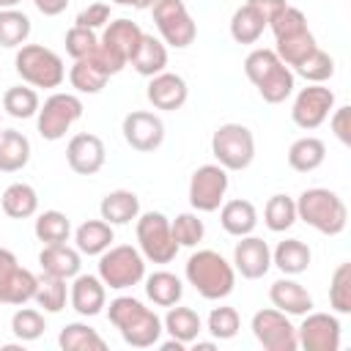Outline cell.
Listing matches in <instances>:
<instances>
[{
    "label": "cell",
    "mask_w": 351,
    "mask_h": 351,
    "mask_svg": "<svg viewBox=\"0 0 351 351\" xmlns=\"http://www.w3.org/2000/svg\"><path fill=\"white\" fill-rule=\"evenodd\" d=\"M107 318L132 348H151L162 337V318L134 296H115L107 307Z\"/></svg>",
    "instance_id": "6da1fadb"
},
{
    "label": "cell",
    "mask_w": 351,
    "mask_h": 351,
    "mask_svg": "<svg viewBox=\"0 0 351 351\" xmlns=\"http://www.w3.org/2000/svg\"><path fill=\"white\" fill-rule=\"evenodd\" d=\"M244 74L266 104H282L296 88V74L291 66H285L277 52L266 47H258L244 58Z\"/></svg>",
    "instance_id": "7a4b0ae2"
},
{
    "label": "cell",
    "mask_w": 351,
    "mask_h": 351,
    "mask_svg": "<svg viewBox=\"0 0 351 351\" xmlns=\"http://www.w3.org/2000/svg\"><path fill=\"white\" fill-rule=\"evenodd\" d=\"M186 282L208 302H219L236 288V269L217 250H197L184 266Z\"/></svg>",
    "instance_id": "3957f363"
},
{
    "label": "cell",
    "mask_w": 351,
    "mask_h": 351,
    "mask_svg": "<svg viewBox=\"0 0 351 351\" xmlns=\"http://www.w3.org/2000/svg\"><path fill=\"white\" fill-rule=\"evenodd\" d=\"M296 219L324 236H340L348 225V208L337 192L326 186H310L296 197Z\"/></svg>",
    "instance_id": "277c9868"
},
{
    "label": "cell",
    "mask_w": 351,
    "mask_h": 351,
    "mask_svg": "<svg viewBox=\"0 0 351 351\" xmlns=\"http://www.w3.org/2000/svg\"><path fill=\"white\" fill-rule=\"evenodd\" d=\"M14 69L30 88H60L66 80L63 58L44 44H22L14 55Z\"/></svg>",
    "instance_id": "5b68a950"
},
{
    "label": "cell",
    "mask_w": 351,
    "mask_h": 351,
    "mask_svg": "<svg viewBox=\"0 0 351 351\" xmlns=\"http://www.w3.org/2000/svg\"><path fill=\"white\" fill-rule=\"evenodd\" d=\"M211 154L228 173L247 170L255 159V134L244 123H222L211 134Z\"/></svg>",
    "instance_id": "8992f818"
},
{
    "label": "cell",
    "mask_w": 351,
    "mask_h": 351,
    "mask_svg": "<svg viewBox=\"0 0 351 351\" xmlns=\"http://www.w3.org/2000/svg\"><path fill=\"white\" fill-rule=\"evenodd\" d=\"M145 277V258L132 244H115L107 247L99 255V280L112 291H126L132 285H140Z\"/></svg>",
    "instance_id": "52a82bcc"
},
{
    "label": "cell",
    "mask_w": 351,
    "mask_h": 351,
    "mask_svg": "<svg viewBox=\"0 0 351 351\" xmlns=\"http://www.w3.org/2000/svg\"><path fill=\"white\" fill-rule=\"evenodd\" d=\"M134 233H137V250L143 252L145 261L151 263H170L178 255V244L170 230V219L162 211H145L137 214L134 219Z\"/></svg>",
    "instance_id": "ba28073f"
},
{
    "label": "cell",
    "mask_w": 351,
    "mask_h": 351,
    "mask_svg": "<svg viewBox=\"0 0 351 351\" xmlns=\"http://www.w3.org/2000/svg\"><path fill=\"white\" fill-rule=\"evenodd\" d=\"M82 99L77 93H63V90H55L52 96L44 99V104L38 107L36 112V126H38V134L47 140V143H55V140H63L66 132L82 118Z\"/></svg>",
    "instance_id": "9c48e42d"
},
{
    "label": "cell",
    "mask_w": 351,
    "mask_h": 351,
    "mask_svg": "<svg viewBox=\"0 0 351 351\" xmlns=\"http://www.w3.org/2000/svg\"><path fill=\"white\" fill-rule=\"evenodd\" d=\"M151 14L165 47L186 49L197 38V22L192 19L184 0H156L151 5Z\"/></svg>",
    "instance_id": "30bf717a"
},
{
    "label": "cell",
    "mask_w": 351,
    "mask_h": 351,
    "mask_svg": "<svg viewBox=\"0 0 351 351\" xmlns=\"http://www.w3.org/2000/svg\"><path fill=\"white\" fill-rule=\"evenodd\" d=\"M250 329L255 335V340L266 348V351H296L299 340H296V326L291 324V315H285L277 307H263L252 315Z\"/></svg>",
    "instance_id": "8fae6325"
},
{
    "label": "cell",
    "mask_w": 351,
    "mask_h": 351,
    "mask_svg": "<svg viewBox=\"0 0 351 351\" xmlns=\"http://www.w3.org/2000/svg\"><path fill=\"white\" fill-rule=\"evenodd\" d=\"M228 186H230V178H228V170L222 165H217V162L200 165L189 178V203H192V208L200 211V214L217 211L225 200Z\"/></svg>",
    "instance_id": "7c38bea8"
},
{
    "label": "cell",
    "mask_w": 351,
    "mask_h": 351,
    "mask_svg": "<svg viewBox=\"0 0 351 351\" xmlns=\"http://www.w3.org/2000/svg\"><path fill=\"white\" fill-rule=\"evenodd\" d=\"M38 277L19 266L16 255L5 247H0V304H27L33 302Z\"/></svg>",
    "instance_id": "4fadbf2b"
},
{
    "label": "cell",
    "mask_w": 351,
    "mask_h": 351,
    "mask_svg": "<svg viewBox=\"0 0 351 351\" xmlns=\"http://www.w3.org/2000/svg\"><path fill=\"white\" fill-rule=\"evenodd\" d=\"M335 110V90L332 88H324V85H307L296 93L293 104H291V121L304 129V132H313L318 129L329 112Z\"/></svg>",
    "instance_id": "5bb4252c"
},
{
    "label": "cell",
    "mask_w": 351,
    "mask_h": 351,
    "mask_svg": "<svg viewBox=\"0 0 351 351\" xmlns=\"http://www.w3.org/2000/svg\"><path fill=\"white\" fill-rule=\"evenodd\" d=\"M343 337V326L335 313H304L296 326V340L304 351H337Z\"/></svg>",
    "instance_id": "9a60e30c"
},
{
    "label": "cell",
    "mask_w": 351,
    "mask_h": 351,
    "mask_svg": "<svg viewBox=\"0 0 351 351\" xmlns=\"http://www.w3.org/2000/svg\"><path fill=\"white\" fill-rule=\"evenodd\" d=\"M123 140L132 151L151 154L165 143V121L151 110H132L121 123Z\"/></svg>",
    "instance_id": "2e32d148"
},
{
    "label": "cell",
    "mask_w": 351,
    "mask_h": 351,
    "mask_svg": "<svg viewBox=\"0 0 351 351\" xmlns=\"http://www.w3.org/2000/svg\"><path fill=\"white\" fill-rule=\"evenodd\" d=\"M66 162L77 176H96L107 162V148L99 134L80 132L66 145Z\"/></svg>",
    "instance_id": "e0dca14e"
},
{
    "label": "cell",
    "mask_w": 351,
    "mask_h": 351,
    "mask_svg": "<svg viewBox=\"0 0 351 351\" xmlns=\"http://www.w3.org/2000/svg\"><path fill=\"white\" fill-rule=\"evenodd\" d=\"M145 99L151 101L154 110H165V112H176L186 104L189 99V85L181 74L176 71H159L154 77H148L145 85Z\"/></svg>",
    "instance_id": "ac0fdd59"
},
{
    "label": "cell",
    "mask_w": 351,
    "mask_h": 351,
    "mask_svg": "<svg viewBox=\"0 0 351 351\" xmlns=\"http://www.w3.org/2000/svg\"><path fill=\"white\" fill-rule=\"evenodd\" d=\"M233 269L244 280H261L271 269V247L261 236H239L233 247Z\"/></svg>",
    "instance_id": "d6986e66"
},
{
    "label": "cell",
    "mask_w": 351,
    "mask_h": 351,
    "mask_svg": "<svg viewBox=\"0 0 351 351\" xmlns=\"http://www.w3.org/2000/svg\"><path fill=\"white\" fill-rule=\"evenodd\" d=\"M69 302L82 318H93L107 307V285L99 274H77L69 285Z\"/></svg>",
    "instance_id": "ffe728a7"
},
{
    "label": "cell",
    "mask_w": 351,
    "mask_h": 351,
    "mask_svg": "<svg viewBox=\"0 0 351 351\" xmlns=\"http://www.w3.org/2000/svg\"><path fill=\"white\" fill-rule=\"evenodd\" d=\"M140 41H143V27L137 25V22H132V19H112V22H107L104 25V33H101V38H99V44L101 47H107L110 52H115L121 60H132V55H134V49L140 47Z\"/></svg>",
    "instance_id": "44dd1931"
},
{
    "label": "cell",
    "mask_w": 351,
    "mask_h": 351,
    "mask_svg": "<svg viewBox=\"0 0 351 351\" xmlns=\"http://www.w3.org/2000/svg\"><path fill=\"white\" fill-rule=\"evenodd\" d=\"M269 302H271L277 310H282L285 315H304V313L313 310V296H310V291H307L302 282H296L293 277H280V280H274L271 288H269Z\"/></svg>",
    "instance_id": "7402d4cb"
},
{
    "label": "cell",
    "mask_w": 351,
    "mask_h": 351,
    "mask_svg": "<svg viewBox=\"0 0 351 351\" xmlns=\"http://www.w3.org/2000/svg\"><path fill=\"white\" fill-rule=\"evenodd\" d=\"M38 266L44 274L71 280L82 269V252L77 247H69L66 241L63 244H44V250L38 252Z\"/></svg>",
    "instance_id": "603a6c76"
},
{
    "label": "cell",
    "mask_w": 351,
    "mask_h": 351,
    "mask_svg": "<svg viewBox=\"0 0 351 351\" xmlns=\"http://www.w3.org/2000/svg\"><path fill=\"white\" fill-rule=\"evenodd\" d=\"M219 211V225L228 236H250L258 225V211L250 200L244 197H233V200H222Z\"/></svg>",
    "instance_id": "cb8c5ba5"
},
{
    "label": "cell",
    "mask_w": 351,
    "mask_h": 351,
    "mask_svg": "<svg viewBox=\"0 0 351 351\" xmlns=\"http://www.w3.org/2000/svg\"><path fill=\"white\" fill-rule=\"evenodd\" d=\"M99 214L110 225H129L140 214V197L132 189H112L101 197Z\"/></svg>",
    "instance_id": "d4e9b609"
},
{
    "label": "cell",
    "mask_w": 351,
    "mask_h": 351,
    "mask_svg": "<svg viewBox=\"0 0 351 351\" xmlns=\"http://www.w3.org/2000/svg\"><path fill=\"white\" fill-rule=\"evenodd\" d=\"M310 261H313V252L302 239H282L271 250V266H277L285 277H296V274L307 271Z\"/></svg>",
    "instance_id": "484cf974"
},
{
    "label": "cell",
    "mask_w": 351,
    "mask_h": 351,
    "mask_svg": "<svg viewBox=\"0 0 351 351\" xmlns=\"http://www.w3.org/2000/svg\"><path fill=\"white\" fill-rule=\"evenodd\" d=\"M0 208L5 217L11 219H27V217H36L38 211V192L25 184V181H14L3 189L0 195Z\"/></svg>",
    "instance_id": "4316f807"
},
{
    "label": "cell",
    "mask_w": 351,
    "mask_h": 351,
    "mask_svg": "<svg viewBox=\"0 0 351 351\" xmlns=\"http://www.w3.org/2000/svg\"><path fill=\"white\" fill-rule=\"evenodd\" d=\"M30 140L16 129H0V173H19L30 162Z\"/></svg>",
    "instance_id": "83f0119b"
},
{
    "label": "cell",
    "mask_w": 351,
    "mask_h": 351,
    "mask_svg": "<svg viewBox=\"0 0 351 351\" xmlns=\"http://www.w3.org/2000/svg\"><path fill=\"white\" fill-rule=\"evenodd\" d=\"M129 63H132V69L140 77H154V74L165 71V66H167V47H165V41L151 36V33H143V41L134 49Z\"/></svg>",
    "instance_id": "f1b7e54d"
},
{
    "label": "cell",
    "mask_w": 351,
    "mask_h": 351,
    "mask_svg": "<svg viewBox=\"0 0 351 351\" xmlns=\"http://www.w3.org/2000/svg\"><path fill=\"white\" fill-rule=\"evenodd\" d=\"M112 241H115L112 225L104 219H85L74 230V247L82 255H101L107 247H112Z\"/></svg>",
    "instance_id": "f546056e"
},
{
    "label": "cell",
    "mask_w": 351,
    "mask_h": 351,
    "mask_svg": "<svg viewBox=\"0 0 351 351\" xmlns=\"http://www.w3.org/2000/svg\"><path fill=\"white\" fill-rule=\"evenodd\" d=\"M324 159H326V145L321 137L313 134L293 140L288 148V167L296 173H313L324 165Z\"/></svg>",
    "instance_id": "4dcf8cb0"
},
{
    "label": "cell",
    "mask_w": 351,
    "mask_h": 351,
    "mask_svg": "<svg viewBox=\"0 0 351 351\" xmlns=\"http://www.w3.org/2000/svg\"><path fill=\"white\" fill-rule=\"evenodd\" d=\"M162 332H167L173 340L189 346L192 340H197V335L203 332V321L192 307H170L167 315L162 318Z\"/></svg>",
    "instance_id": "1f68e13d"
},
{
    "label": "cell",
    "mask_w": 351,
    "mask_h": 351,
    "mask_svg": "<svg viewBox=\"0 0 351 351\" xmlns=\"http://www.w3.org/2000/svg\"><path fill=\"white\" fill-rule=\"evenodd\" d=\"M143 280H145V296H148L156 307H173V304H178L181 296H184V282H181V277H176L173 271L159 269V271H154V274H148V277H143Z\"/></svg>",
    "instance_id": "d6a6232c"
},
{
    "label": "cell",
    "mask_w": 351,
    "mask_h": 351,
    "mask_svg": "<svg viewBox=\"0 0 351 351\" xmlns=\"http://www.w3.org/2000/svg\"><path fill=\"white\" fill-rule=\"evenodd\" d=\"M58 346L63 351H104L107 348V340L88 324L82 321H71L60 329L58 335Z\"/></svg>",
    "instance_id": "836d02e7"
},
{
    "label": "cell",
    "mask_w": 351,
    "mask_h": 351,
    "mask_svg": "<svg viewBox=\"0 0 351 351\" xmlns=\"http://www.w3.org/2000/svg\"><path fill=\"white\" fill-rule=\"evenodd\" d=\"M30 16L19 8H0V47L19 49L30 38Z\"/></svg>",
    "instance_id": "e575fe53"
},
{
    "label": "cell",
    "mask_w": 351,
    "mask_h": 351,
    "mask_svg": "<svg viewBox=\"0 0 351 351\" xmlns=\"http://www.w3.org/2000/svg\"><path fill=\"white\" fill-rule=\"evenodd\" d=\"M263 30H266V19L250 3H244V5H239L233 11V16H230V38L236 44H255L263 36Z\"/></svg>",
    "instance_id": "d590c367"
},
{
    "label": "cell",
    "mask_w": 351,
    "mask_h": 351,
    "mask_svg": "<svg viewBox=\"0 0 351 351\" xmlns=\"http://www.w3.org/2000/svg\"><path fill=\"white\" fill-rule=\"evenodd\" d=\"M33 233L41 244H63L71 236V219L58 208L41 211L33 222Z\"/></svg>",
    "instance_id": "8d00e7d4"
},
{
    "label": "cell",
    "mask_w": 351,
    "mask_h": 351,
    "mask_svg": "<svg viewBox=\"0 0 351 351\" xmlns=\"http://www.w3.org/2000/svg\"><path fill=\"white\" fill-rule=\"evenodd\" d=\"M33 302H36L44 313H60V310L66 307V302H69V285H66V280L41 271V277H38V282H36Z\"/></svg>",
    "instance_id": "74e56055"
},
{
    "label": "cell",
    "mask_w": 351,
    "mask_h": 351,
    "mask_svg": "<svg viewBox=\"0 0 351 351\" xmlns=\"http://www.w3.org/2000/svg\"><path fill=\"white\" fill-rule=\"evenodd\" d=\"M41 107V99L36 93V88L30 85H14V88H5L3 93V110L16 118V121H25V118H33Z\"/></svg>",
    "instance_id": "f35d334b"
},
{
    "label": "cell",
    "mask_w": 351,
    "mask_h": 351,
    "mask_svg": "<svg viewBox=\"0 0 351 351\" xmlns=\"http://www.w3.org/2000/svg\"><path fill=\"white\" fill-rule=\"evenodd\" d=\"M263 222L271 233H285L296 222V200L288 195H271L263 208Z\"/></svg>",
    "instance_id": "ab89813d"
},
{
    "label": "cell",
    "mask_w": 351,
    "mask_h": 351,
    "mask_svg": "<svg viewBox=\"0 0 351 351\" xmlns=\"http://www.w3.org/2000/svg\"><path fill=\"white\" fill-rule=\"evenodd\" d=\"M291 71H293L296 77L313 82V85H324V82L332 80V74H335V58H332L329 52H324L321 47H315V49H313L299 66H293Z\"/></svg>",
    "instance_id": "60d3db41"
},
{
    "label": "cell",
    "mask_w": 351,
    "mask_h": 351,
    "mask_svg": "<svg viewBox=\"0 0 351 351\" xmlns=\"http://www.w3.org/2000/svg\"><path fill=\"white\" fill-rule=\"evenodd\" d=\"M107 80L110 77L104 71H99L90 60H74L71 69H69V82H71V88L77 93H88V96L101 93V88L107 85Z\"/></svg>",
    "instance_id": "b9f144b4"
},
{
    "label": "cell",
    "mask_w": 351,
    "mask_h": 351,
    "mask_svg": "<svg viewBox=\"0 0 351 351\" xmlns=\"http://www.w3.org/2000/svg\"><path fill=\"white\" fill-rule=\"evenodd\" d=\"M44 329H47L44 313L36 310V307H22V304H19V310L11 315V332H14V337H16L19 343H33V340H38V337L44 335Z\"/></svg>",
    "instance_id": "7bdbcfd3"
},
{
    "label": "cell",
    "mask_w": 351,
    "mask_h": 351,
    "mask_svg": "<svg viewBox=\"0 0 351 351\" xmlns=\"http://www.w3.org/2000/svg\"><path fill=\"white\" fill-rule=\"evenodd\" d=\"M315 47H318V44H315V36H313L310 30H302V33H296V36L280 38L277 47H274V52H277V58H280L285 66L293 69V66H299Z\"/></svg>",
    "instance_id": "ee69618b"
},
{
    "label": "cell",
    "mask_w": 351,
    "mask_h": 351,
    "mask_svg": "<svg viewBox=\"0 0 351 351\" xmlns=\"http://www.w3.org/2000/svg\"><path fill=\"white\" fill-rule=\"evenodd\" d=\"M329 304L337 315L351 313V263H340L329 280Z\"/></svg>",
    "instance_id": "f6af8a7d"
},
{
    "label": "cell",
    "mask_w": 351,
    "mask_h": 351,
    "mask_svg": "<svg viewBox=\"0 0 351 351\" xmlns=\"http://www.w3.org/2000/svg\"><path fill=\"white\" fill-rule=\"evenodd\" d=\"M206 329L211 332L214 340H233L241 329V318H239V310L236 307H228V304H219L208 313L206 318Z\"/></svg>",
    "instance_id": "bcb514c9"
},
{
    "label": "cell",
    "mask_w": 351,
    "mask_h": 351,
    "mask_svg": "<svg viewBox=\"0 0 351 351\" xmlns=\"http://www.w3.org/2000/svg\"><path fill=\"white\" fill-rule=\"evenodd\" d=\"M170 230H173V239H176L178 247H197L203 241V236H206V225L195 211L178 214L170 222Z\"/></svg>",
    "instance_id": "7dc6e473"
},
{
    "label": "cell",
    "mask_w": 351,
    "mask_h": 351,
    "mask_svg": "<svg viewBox=\"0 0 351 351\" xmlns=\"http://www.w3.org/2000/svg\"><path fill=\"white\" fill-rule=\"evenodd\" d=\"M266 27L274 33V41L288 38V36H296V33H302V30H310V27H307V16H304L296 5H285Z\"/></svg>",
    "instance_id": "c3c4849f"
},
{
    "label": "cell",
    "mask_w": 351,
    "mask_h": 351,
    "mask_svg": "<svg viewBox=\"0 0 351 351\" xmlns=\"http://www.w3.org/2000/svg\"><path fill=\"white\" fill-rule=\"evenodd\" d=\"M66 55L71 58V60H85L93 49H96V44H99V36H96V30H90V27H80V25H74V27H69L66 30Z\"/></svg>",
    "instance_id": "681fc988"
},
{
    "label": "cell",
    "mask_w": 351,
    "mask_h": 351,
    "mask_svg": "<svg viewBox=\"0 0 351 351\" xmlns=\"http://www.w3.org/2000/svg\"><path fill=\"white\" fill-rule=\"evenodd\" d=\"M110 22V5L107 3H90L88 8H82L74 19V25L80 27H90V30H99Z\"/></svg>",
    "instance_id": "f907efd6"
},
{
    "label": "cell",
    "mask_w": 351,
    "mask_h": 351,
    "mask_svg": "<svg viewBox=\"0 0 351 351\" xmlns=\"http://www.w3.org/2000/svg\"><path fill=\"white\" fill-rule=\"evenodd\" d=\"M329 126L335 132V137L343 143V145H351V107L343 104V107H335L329 112Z\"/></svg>",
    "instance_id": "816d5d0a"
},
{
    "label": "cell",
    "mask_w": 351,
    "mask_h": 351,
    "mask_svg": "<svg viewBox=\"0 0 351 351\" xmlns=\"http://www.w3.org/2000/svg\"><path fill=\"white\" fill-rule=\"evenodd\" d=\"M247 3H250V5H252V8L266 19V25H269V22H271V19H274V16L288 5L285 0H247Z\"/></svg>",
    "instance_id": "f5cc1de1"
},
{
    "label": "cell",
    "mask_w": 351,
    "mask_h": 351,
    "mask_svg": "<svg viewBox=\"0 0 351 351\" xmlns=\"http://www.w3.org/2000/svg\"><path fill=\"white\" fill-rule=\"evenodd\" d=\"M33 5L44 14V16H58L69 8V0H33Z\"/></svg>",
    "instance_id": "db71d44e"
},
{
    "label": "cell",
    "mask_w": 351,
    "mask_h": 351,
    "mask_svg": "<svg viewBox=\"0 0 351 351\" xmlns=\"http://www.w3.org/2000/svg\"><path fill=\"white\" fill-rule=\"evenodd\" d=\"M189 346L195 351H211V348H217V340H192Z\"/></svg>",
    "instance_id": "11a10c76"
},
{
    "label": "cell",
    "mask_w": 351,
    "mask_h": 351,
    "mask_svg": "<svg viewBox=\"0 0 351 351\" xmlns=\"http://www.w3.org/2000/svg\"><path fill=\"white\" fill-rule=\"evenodd\" d=\"M159 348H162V351H184V348H186V346H184V343H178V340H173V337H170V340H165V343H159Z\"/></svg>",
    "instance_id": "9f6ffc18"
},
{
    "label": "cell",
    "mask_w": 351,
    "mask_h": 351,
    "mask_svg": "<svg viewBox=\"0 0 351 351\" xmlns=\"http://www.w3.org/2000/svg\"><path fill=\"white\" fill-rule=\"evenodd\" d=\"M154 3H156V0H129V5L137 8V11H151Z\"/></svg>",
    "instance_id": "6f0895ef"
},
{
    "label": "cell",
    "mask_w": 351,
    "mask_h": 351,
    "mask_svg": "<svg viewBox=\"0 0 351 351\" xmlns=\"http://www.w3.org/2000/svg\"><path fill=\"white\" fill-rule=\"evenodd\" d=\"M22 0H0V8H16Z\"/></svg>",
    "instance_id": "680465c9"
},
{
    "label": "cell",
    "mask_w": 351,
    "mask_h": 351,
    "mask_svg": "<svg viewBox=\"0 0 351 351\" xmlns=\"http://www.w3.org/2000/svg\"><path fill=\"white\" fill-rule=\"evenodd\" d=\"M112 3H118V5H129V0H112Z\"/></svg>",
    "instance_id": "91938a15"
},
{
    "label": "cell",
    "mask_w": 351,
    "mask_h": 351,
    "mask_svg": "<svg viewBox=\"0 0 351 351\" xmlns=\"http://www.w3.org/2000/svg\"><path fill=\"white\" fill-rule=\"evenodd\" d=\"M0 121H3V110H0ZM0 129H3V126H0Z\"/></svg>",
    "instance_id": "94428289"
}]
</instances>
